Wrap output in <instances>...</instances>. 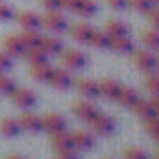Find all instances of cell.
Here are the masks:
<instances>
[{"label":"cell","instance_id":"ac0fdd59","mask_svg":"<svg viewBox=\"0 0 159 159\" xmlns=\"http://www.w3.org/2000/svg\"><path fill=\"white\" fill-rule=\"evenodd\" d=\"M19 124H20V129H24V131H28V133H39L41 129H43L41 117L34 115V113H24V115H20Z\"/></svg>","mask_w":159,"mask_h":159},{"label":"cell","instance_id":"e0dca14e","mask_svg":"<svg viewBox=\"0 0 159 159\" xmlns=\"http://www.w3.org/2000/svg\"><path fill=\"white\" fill-rule=\"evenodd\" d=\"M104 32L113 39V37H122V35H128L129 34V28L124 20L120 19H109L104 26Z\"/></svg>","mask_w":159,"mask_h":159},{"label":"cell","instance_id":"ffe728a7","mask_svg":"<svg viewBox=\"0 0 159 159\" xmlns=\"http://www.w3.org/2000/svg\"><path fill=\"white\" fill-rule=\"evenodd\" d=\"M52 70H54V67L46 61V63H39V65H32L30 76L39 83H48V80L52 76Z\"/></svg>","mask_w":159,"mask_h":159},{"label":"cell","instance_id":"83f0119b","mask_svg":"<svg viewBox=\"0 0 159 159\" xmlns=\"http://www.w3.org/2000/svg\"><path fill=\"white\" fill-rule=\"evenodd\" d=\"M133 109V113L139 117V119H150V117H156V113H154V109H152V106H150V102H144V100H141L139 98V102L131 107Z\"/></svg>","mask_w":159,"mask_h":159},{"label":"cell","instance_id":"2e32d148","mask_svg":"<svg viewBox=\"0 0 159 159\" xmlns=\"http://www.w3.org/2000/svg\"><path fill=\"white\" fill-rule=\"evenodd\" d=\"M72 109H74V115H76L80 120H85V122H89V120H91L94 115H96V113H98V107H96L94 104H91L89 100L76 102Z\"/></svg>","mask_w":159,"mask_h":159},{"label":"cell","instance_id":"bcb514c9","mask_svg":"<svg viewBox=\"0 0 159 159\" xmlns=\"http://www.w3.org/2000/svg\"><path fill=\"white\" fill-rule=\"evenodd\" d=\"M157 143H159V137H157Z\"/></svg>","mask_w":159,"mask_h":159},{"label":"cell","instance_id":"484cf974","mask_svg":"<svg viewBox=\"0 0 159 159\" xmlns=\"http://www.w3.org/2000/svg\"><path fill=\"white\" fill-rule=\"evenodd\" d=\"M141 41L148 50H159V30H144L141 34Z\"/></svg>","mask_w":159,"mask_h":159},{"label":"cell","instance_id":"8fae6325","mask_svg":"<svg viewBox=\"0 0 159 159\" xmlns=\"http://www.w3.org/2000/svg\"><path fill=\"white\" fill-rule=\"evenodd\" d=\"M67 30H69V35L72 37V41H76L80 44H87L91 34H93V28L87 22H76V24H72Z\"/></svg>","mask_w":159,"mask_h":159},{"label":"cell","instance_id":"603a6c76","mask_svg":"<svg viewBox=\"0 0 159 159\" xmlns=\"http://www.w3.org/2000/svg\"><path fill=\"white\" fill-rule=\"evenodd\" d=\"M87 44L94 46L96 50H107L109 44H111V37H109L106 32H96V30H93V34H91Z\"/></svg>","mask_w":159,"mask_h":159},{"label":"cell","instance_id":"836d02e7","mask_svg":"<svg viewBox=\"0 0 159 159\" xmlns=\"http://www.w3.org/2000/svg\"><path fill=\"white\" fill-rule=\"evenodd\" d=\"M128 7H131L133 11H139V13H146L152 4L148 0H128Z\"/></svg>","mask_w":159,"mask_h":159},{"label":"cell","instance_id":"cb8c5ba5","mask_svg":"<svg viewBox=\"0 0 159 159\" xmlns=\"http://www.w3.org/2000/svg\"><path fill=\"white\" fill-rule=\"evenodd\" d=\"M96 11H98V6L94 0H78L72 13H76L80 17H93Z\"/></svg>","mask_w":159,"mask_h":159},{"label":"cell","instance_id":"7bdbcfd3","mask_svg":"<svg viewBox=\"0 0 159 159\" xmlns=\"http://www.w3.org/2000/svg\"><path fill=\"white\" fill-rule=\"evenodd\" d=\"M154 159H159V150L156 152V156H154Z\"/></svg>","mask_w":159,"mask_h":159},{"label":"cell","instance_id":"4fadbf2b","mask_svg":"<svg viewBox=\"0 0 159 159\" xmlns=\"http://www.w3.org/2000/svg\"><path fill=\"white\" fill-rule=\"evenodd\" d=\"M76 89H78L80 94H81L83 98H87V100L100 96V93H98V81H94V80L80 78L78 81H76Z\"/></svg>","mask_w":159,"mask_h":159},{"label":"cell","instance_id":"60d3db41","mask_svg":"<svg viewBox=\"0 0 159 159\" xmlns=\"http://www.w3.org/2000/svg\"><path fill=\"white\" fill-rule=\"evenodd\" d=\"M6 159H26V157H22L19 154H9V156H6Z\"/></svg>","mask_w":159,"mask_h":159},{"label":"cell","instance_id":"52a82bcc","mask_svg":"<svg viewBox=\"0 0 159 159\" xmlns=\"http://www.w3.org/2000/svg\"><path fill=\"white\" fill-rule=\"evenodd\" d=\"M41 124H43V129L48 135L57 133L61 129H67V120L59 113H46V115H43L41 117Z\"/></svg>","mask_w":159,"mask_h":159},{"label":"cell","instance_id":"b9f144b4","mask_svg":"<svg viewBox=\"0 0 159 159\" xmlns=\"http://www.w3.org/2000/svg\"><path fill=\"white\" fill-rule=\"evenodd\" d=\"M148 2H150L152 6H159V0H148Z\"/></svg>","mask_w":159,"mask_h":159},{"label":"cell","instance_id":"7a4b0ae2","mask_svg":"<svg viewBox=\"0 0 159 159\" xmlns=\"http://www.w3.org/2000/svg\"><path fill=\"white\" fill-rule=\"evenodd\" d=\"M61 65L69 70H80V69H85L87 63H89V57L81 52V50H76V48H65L61 54Z\"/></svg>","mask_w":159,"mask_h":159},{"label":"cell","instance_id":"d6a6232c","mask_svg":"<svg viewBox=\"0 0 159 159\" xmlns=\"http://www.w3.org/2000/svg\"><path fill=\"white\" fill-rule=\"evenodd\" d=\"M122 157L124 159H148V156H146L144 150L131 146V148H126V150L122 152Z\"/></svg>","mask_w":159,"mask_h":159},{"label":"cell","instance_id":"7c38bea8","mask_svg":"<svg viewBox=\"0 0 159 159\" xmlns=\"http://www.w3.org/2000/svg\"><path fill=\"white\" fill-rule=\"evenodd\" d=\"M17 22L22 26V30H39L41 28V15L35 11H20L15 15Z\"/></svg>","mask_w":159,"mask_h":159},{"label":"cell","instance_id":"d6986e66","mask_svg":"<svg viewBox=\"0 0 159 159\" xmlns=\"http://www.w3.org/2000/svg\"><path fill=\"white\" fill-rule=\"evenodd\" d=\"M109 48L115 54H131L135 50V43L129 35H122V37H113Z\"/></svg>","mask_w":159,"mask_h":159},{"label":"cell","instance_id":"9c48e42d","mask_svg":"<svg viewBox=\"0 0 159 159\" xmlns=\"http://www.w3.org/2000/svg\"><path fill=\"white\" fill-rule=\"evenodd\" d=\"M2 46H4V52L9 54L11 57H22V54L26 50L24 43L20 41L19 35H6L2 41Z\"/></svg>","mask_w":159,"mask_h":159},{"label":"cell","instance_id":"277c9868","mask_svg":"<svg viewBox=\"0 0 159 159\" xmlns=\"http://www.w3.org/2000/svg\"><path fill=\"white\" fill-rule=\"evenodd\" d=\"M89 124V128H91V131L93 133H96V135H102V137H106V135H111L113 131H115V119L113 117H109V115H106V113H96L93 119L87 122Z\"/></svg>","mask_w":159,"mask_h":159},{"label":"cell","instance_id":"f35d334b","mask_svg":"<svg viewBox=\"0 0 159 159\" xmlns=\"http://www.w3.org/2000/svg\"><path fill=\"white\" fill-rule=\"evenodd\" d=\"M107 6L115 11H122L124 7H128V0H106Z\"/></svg>","mask_w":159,"mask_h":159},{"label":"cell","instance_id":"d4e9b609","mask_svg":"<svg viewBox=\"0 0 159 159\" xmlns=\"http://www.w3.org/2000/svg\"><path fill=\"white\" fill-rule=\"evenodd\" d=\"M50 141L54 144V148H74L72 146V137L67 129H61L57 133H52L50 135Z\"/></svg>","mask_w":159,"mask_h":159},{"label":"cell","instance_id":"7402d4cb","mask_svg":"<svg viewBox=\"0 0 159 159\" xmlns=\"http://www.w3.org/2000/svg\"><path fill=\"white\" fill-rule=\"evenodd\" d=\"M0 133H2L4 137H9V139L17 137V135L20 133V124H19V120L11 119V117L0 119Z\"/></svg>","mask_w":159,"mask_h":159},{"label":"cell","instance_id":"e575fe53","mask_svg":"<svg viewBox=\"0 0 159 159\" xmlns=\"http://www.w3.org/2000/svg\"><path fill=\"white\" fill-rule=\"evenodd\" d=\"M13 17H15L13 7H11L9 4H6V2H0V22H7V20H11Z\"/></svg>","mask_w":159,"mask_h":159},{"label":"cell","instance_id":"1f68e13d","mask_svg":"<svg viewBox=\"0 0 159 159\" xmlns=\"http://www.w3.org/2000/svg\"><path fill=\"white\" fill-rule=\"evenodd\" d=\"M54 159H80L74 148H54Z\"/></svg>","mask_w":159,"mask_h":159},{"label":"cell","instance_id":"d590c367","mask_svg":"<svg viewBox=\"0 0 159 159\" xmlns=\"http://www.w3.org/2000/svg\"><path fill=\"white\" fill-rule=\"evenodd\" d=\"M146 15H148V22L152 24V28L159 30V7L152 6V7L146 11Z\"/></svg>","mask_w":159,"mask_h":159},{"label":"cell","instance_id":"9a60e30c","mask_svg":"<svg viewBox=\"0 0 159 159\" xmlns=\"http://www.w3.org/2000/svg\"><path fill=\"white\" fill-rule=\"evenodd\" d=\"M115 100L119 102L122 107L131 109V107L139 102V93H137L135 89H131V87H122V85H120L119 94H117V98H115Z\"/></svg>","mask_w":159,"mask_h":159},{"label":"cell","instance_id":"ab89813d","mask_svg":"<svg viewBox=\"0 0 159 159\" xmlns=\"http://www.w3.org/2000/svg\"><path fill=\"white\" fill-rule=\"evenodd\" d=\"M150 106H152L154 113H156V115H159V96H152V100H150Z\"/></svg>","mask_w":159,"mask_h":159},{"label":"cell","instance_id":"4dcf8cb0","mask_svg":"<svg viewBox=\"0 0 159 159\" xmlns=\"http://www.w3.org/2000/svg\"><path fill=\"white\" fill-rule=\"evenodd\" d=\"M144 124V129H146V133L148 135H152L154 139H157L159 137V120H157V117H150V119H144L143 120Z\"/></svg>","mask_w":159,"mask_h":159},{"label":"cell","instance_id":"f546056e","mask_svg":"<svg viewBox=\"0 0 159 159\" xmlns=\"http://www.w3.org/2000/svg\"><path fill=\"white\" fill-rule=\"evenodd\" d=\"M15 87L17 85H15L13 80L0 72V96H11V93L15 91Z\"/></svg>","mask_w":159,"mask_h":159},{"label":"cell","instance_id":"ba28073f","mask_svg":"<svg viewBox=\"0 0 159 159\" xmlns=\"http://www.w3.org/2000/svg\"><path fill=\"white\" fill-rule=\"evenodd\" d=\"M72 137V146L74 150H80V152H87L94 146V135L91 131H85V129H74L70 133Z\"/></svg>","mask_w":159,"mask_h":159},{"label":"cell","instance_id":"44dd1931","mask_svg":"<svg viewBox=\"0 0 159 159\" xmlns=\"http://www.w3.org/2000/svg\"><path fill=\"white\" fill-rule=\"evenodd\" d=\"M22 57L30 63V65H39V63H46L48 61V54L41 48V46H30L24 50Z\"/></svg>","mask_w":159,"mask_h":159},{"label":"cell","instance_id":"f6af8a7d","mask_svg":"<svg viewBox=\"0 0 159 159\" xmlns=\"http://www.w3.org/2000/svg\"><path fill=\"white\" fill-rule=\"evenodd\" d=\"M156 117H157V120H159V115H156Z\"/></svg>","mask_w":159,"mask_h":159},{"label":"cell","instance_id":"8992f818","mask_svg":"<svg viewBox=\"0 0 159 159\" xmlns=\"http://www.w3.org/2000/svg\"><path fill=\"white\" fill-rule=\"evenodd\" d=\"M48 83H50L54 89H57V91H65V89H69V87L74 83V78H72V74H70L69 69L59 67V69H54V70H52V76L48 80Z\"/></svg>","mask_w":159,"mask_h":159},{"label":"cell","instance_id":"8d00e7d4","mask_svg":"<svg viewBox=\"0 0 159 159\" xmlns=\"http://www.w3.org/2000/svg\"><path fill=\"white\" fill-rule=\"evenodd\" d=\"M39 4L46 11H59L61 9V0H39Z\"/></svg>","mask_w":159,"mask_h":159},{"label":"cell","instance_id":"74e56055","mask_svg":"<svg viewBox=\"0 0 159 159\" xmlns=\"http://www.w3.org/2000/svg\"><path fill=\"white\" fill-rule=\"evenodd\" d=\"M11 67H13V57L9 54H6V52H0V72L7 70Z\"/></svg>","mask_w":159,"mask_h":159},{"label":"cell","instance_id":"f1b7e54d","mask_svg":"<svg viewBox=\"0 0 159 159\" xmlns=\"http://www.w3.org/2000/svg\"><path fill=\"white\" fill-rule=\"evenodd\" d=\"M144 89L152 94V96H159V74L150 72L144 78Z\"/></svg>","mask_w":159,"mask_h":159},{"label":"cell","instance_id":"ee69618b","mask_svg":"<svg viewBox=\"0 0 159 159\" xmlns=\"http://www.w3.org/2000/svg\"><path fill=\"white\" fill-rule=\"evenodd\" d=\"M156 57H157V69H159V56H156Z\"/></svg>","mask_w":159,"mask_h":159},{"label":"cell","instance_id":"3957f363","mask_svg":"<svg viewBox=\"0 0 159 159\" xmlns=\"http://www.w3.org/2000/svg\"><path fill=\"white\" fill-rule=\"evenodd\" d=\"M131 61L144 74H150V72H154L157 69V57L150 50H133L131 52Z\"/></svg>","mask_w":159,"mask_h":159},{"label":"cell","instance_id":"30bf717a","mask_svg":"<svg viewBox=\"0 0 159 159\" xmlns=\"http://www.w3.org/2000/svg\"><path fill=\"white\" fill-rule=\"evenodd\" d=\"M39 46L48 54V57H50V56H59V54L65 50L63 41L59 39L57 35H43V37H41Z\"/></svg>","mask_w":159,"mask_h":159},{"label":"cell","instance_id":"6da1fadb","mask_svg":"<svg viewBox=\"0 0 159 159\" xmlns=\"http://www.w3.org/2000/svg\"><path fill=\"white\" fill-rule=\"evenodd\" d=\"M41 26L50 32V34H65L69 28V20L59 13V11H46L44 15H41Z\"/></svg>","mask_w":159,"mask_h":159},{"label":"cell","instance_id":"5bb4252c","mask_svg":"<svg viewBox=\"0 0 159 159\" xmlns=\"http://www.w3.org/2000/svg\"><path fill=\"white\" fill-rule=\"evenodd\" d=\"M119 89H120V83L117 80L104 78L98 81V93H100V96H104L107 100H115L117 94H119Z\"/></svg>","mask_w":159,"mask_h":159},{"label":"cell","instance_id":"5b68a950","mask_svg":"<svg viewBox=\"0 0 159 159\" xmlns=\"http://www.w3.org/2000/svg\"><path fill=\"white\" fill-rule=\"evenodd\" d=\"M11 100L20 109H32L37 104L35 93L32 89H28V87H15V91L11 93Z\"/></svg>","mask_w":159,"mask_h":159},{"label":"cell","instance_id":"4316f807","mask_svg":"<svg viewBox=\"0 0 159 159\" xmlns=\"http://www.w3.org/2000/svg\"><path fill=\"white\" fill-rule=\"evenodd\" d=\"M19 37H20L22 43H24L26 48H30V46H39L43 35H41L39 30H22V34H20Z\"/></svg>","mask_w":159,"mask_h":159}]
</instances>
